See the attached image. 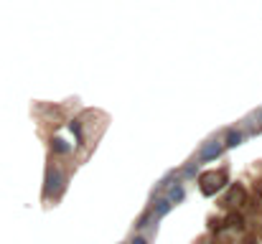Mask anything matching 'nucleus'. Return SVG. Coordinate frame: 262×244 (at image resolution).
Instances as JSON below:
<instances>
[{"instance_id":"obj_6","label":"nucleus","mask_w":262,"mask_h":244,"mask_svg":"<svg viewBox=\"0 0 262 244\" xmlns=\"http://www.w3.org/2000/svg\"><path fill=\"white\" fill-rule=\"evenodd\" d=\"M51 150H54V153H69L72 148H69V145H67V143H64L61 138H56V140L51 143Z\"/></svg>"},{"instance_id":"obj_2","label":"nucleus","mask_w":262,"mask_h":244,"mask_svg":"<svg viewBox=\"0 0 262 244\" xmlns=\"http://www.w3.org/2000/svg\"><path fill=\"white\" fill-rule=\"evenodd\" d=\"M245 201H247L245 188H242V186H232V188H229V193H227V198H224L222 204H224L227 209H239Z\"/></svg>"},{"instance_id":"obj_1","label":"nucleus","mask_w":262,"mask_h":244,"mask_svg":"<svg viewBox=\"0 0 262 244\" xmlns=\"http://www.w3.org/2000/svg\"><path fill=\"white\" fill-rule=\"evenodd\" d=\"M199 183H201V191H204V196H214L216 191H222L224 188V183H227V173L224 170H211V173H204L201 178H199Z\"/></svg>"},{"instance_id":"obj_9","label":"nucleus","mask_w":262,"mask_h":244,"mask_svg":"<svg viewBox=\"0 0 262 244\" xmlns=\"http://www.w3.org/2000/svg\"><path fill=\"white\" fill-rule=\"evenodd\" d=\"M133 244H148V242H145L143 237H138V239H133Z\"/></svg>"},{"instance_id":"obj_3","label":"nucleus","mask_w":262,"mask_h":244,"mask_svg":"<svg viewBox=\"0 0 262 244\" xmlns=\"http://www.w3.org/2000/svg\"><path fill=\"white\" fill-rule=\"evenodd\" d=\"M61 186H64V175L59 170H49V175H46V196H59Z\"/></svg>"},{"instance_id":"obj_8","label":"nucleus","mask_w":262,"mask_h":244,"mask_svg":"<svg viewBox=\"0 0 262 244\" xmlns=\"http://www.w3.org/2000/svg\"><path fill=\"white\" fill-rule=\"evenodd\" d=\"M181 198H183V188L178 186V188H173V191H171V201H181Z\"/></svg>"},{"instance_id":"obj_7","label":"nucleus","mask_w":262,"mask_h":244,"mask_svg":"<svg viewBox=\"0 0 262 244\" xmlns=\"http://www.w3.org/2000/svg\"><path fill=\"white\" fill-rule=\"evenodd\" d=\"M239 143H242V135L232 130V132L227 135V145H229V148H234V145H239Z\"/></svg>"},{"instance_id":"obj_5","label":"nucleus","mask_w":262,"mask_h":244,"mask_svg":"<svg viewBox=\"0 0 262 244\" xmlns=\"http://www.w3.org/2000/svg\"><path fill=\"white\" fill-rule=\"evenodd\" d=\"M168 211H171V201H158V206L153 209V216L161 219V216H166Z\"/></svg>"},{"instance_id":"obj_4","label":"nucleus","mask_w":262,"mask_h":244,"mask_svg":"<svg viewBox=\"0 0 262 244\" xmlns=\"http://www.w3.org/2000/svg\"><path fill=\"white\" fill-rule=\"evenodd\" d=\"M219 153H222V145H219V140H214V143H209V145L201 150L199 158H201V161H211V158H216Z\"/></svg>"}]
</instances>
